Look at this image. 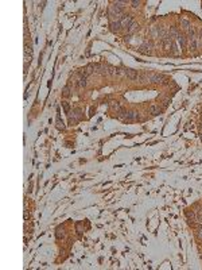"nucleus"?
<instances>
[{
  "mask_svg": "<svg viewBox=\"0 0 202 270\" xmlns=\"http://www.w3.org/2000/svg\"><path fill=\"white\" fill-rule=\"evenodd\" d=\"M120 23H121V27H129L131 23H132V18L131 16H123L120 19Z\"/></svg>",
  "mask_w": 202,
  "mask_h": 270,
  "instance_id": "obj_1",
  "label": "nucleus"
},
{
  "mask_svg": "<svg viewBox=\"0 0 202 270\" xmlns=\"http://www.w3.org/2000/svg\"><path fill=\"white\" fill-rule=\"evenodd\" d=\"M125 76L131 80H136L138 79V73H136V70L133 69H125Z\"/></svg>",
  "mask_w": 202,
  "mask_h": 270,
  "instance_id": "obj_2",
  "label": "nucleus"
},
{
  "mask_svg": "<svg viewBox=\"0 0 202 270\" xmlns=\"http://www.w3.org/2000/svg\"><path fill=\"white\" fill-rule=\"evenodd\" d=\"M186 216H187V219H189V221H190V224H195L194 223V219H195V213H194V211L193 209H187L186 211Z\"/></svg>",
  "mask_w": 202,
  "mask_h": 270,
  "instance_id": "obj_3",
  "label": "nucleus"
},
{
  "mask_svg": "<svg viewBox=\"0 0 202 270\" xmlns=\"http://www.w3.org/2000/svg\"><path fill=\"white\" fill-rule=\"evenodd\" d=\"M109 105H111V110L115 111V112H120L121 111V107H120V104H119L117 101H111Z\"/></svg>",
  "mask_w": 202,
  "mask_h": 270,
  "instance_id": "obj_4",
  "label": "nucleus"
},
{
  "mask_svg": "<svg viewBox=\"0 0 202 270\" xmlns=\"http://www.w3.org/2000/svg\"><path fill=\"white\" fill-rule=\"evenodd\" d=\"M148 79H150V81L151 82H162V80H163V77L162 76H159V74H151L150 77H148Z\"/></svg>",
  "mask_w": 202,
  "mask_h": 270,
  "instance_id": "obj_5",
  "label": "nucleus"
},
{
  "mask_svg": "<svg viewBox=\"0 0 202 270\" xmlns=\"http://www.w3.org/2000/svg\"><path fill=\"white\" fill-rule=\"evenodd\" d=\"M121 27V23L120 20H116V22H111V30L112 31H119Z\"/></svg>",
  "mask_w": 202,
  "mask_h": 270,
  "instance_id": "obj_6",
  "label": "nucleus"
},
{
  "mask_svg": "<svg viewBox=\"0 0 202 270\" xmlns=\"http://www.w3.org/2000/svg\"><path fill=\"white\" fill-rule=\"evenodd\" d=\"M139 118L138 112H127V116H125V120H136Z\"/></svg>",
  "mask_w": 202,
  "mask_h": 270,
  "instance_id": "obj_7",
  "label": "nucleus"
},
{
  "mask_svg": "<svg viewBox=\"0 0 202 270\" xmlns=\"http://www.w3.org/2000/svg\"><path fill=\"white\" fill-rule=\"evenodd\" d=\"M150 113H152V115H159V113H160V108L158 105H151L150 107Z\"/></svg>",
  "mask_w": 202,
  "mask_h": 270,
  "instance_id": "obj_8",
  "label": "nucleus"
},
{
  "mask_svg": "<svg viewBox=\"0 0 202 270\" xmlns=\"http://www.w3.org/2000/svg\"><path fill=\"white\" fill-rule=\"evenodd\" d=\"M81 115H82L81 108H75V110L73 111V118H75L77 120H78V119H81Z\"/></svg>",
  "mask_w": 202,
  "mask_h": 270,
  "instance_id": "obj_9",
  "label": "nucleus"
},
{
  "mask_svg": "<svg viewBox=\"0 0 202 270\" xmlns=\"http://www.w3.org/2000/svg\"><path fill=\"white\" fill-rule=\"evenodd\" d=\"M86 84H88L86 77H85V76H81V79L78 80V85H80L81 88H84V87H86Z\"/></svg>",
  "mask_w": 202,
  "mask_h": 270,
  "instance_id": "obj_10",
  "label": "nucleus"
},
{
  "mask_svg": "<svg viewBox=\"0 0 202 270\" xmlns=\"http://www.w3.org/2000/svg\"><path fill=\"white\" fill-rule=\"evenodd\" d=\"M138 30H139V25H138V23H131L129 33H135V31H138Z\"/></svg>",
  "mask_w": 202,
  "mask_h": 270,
  "instance_id": "obj_11",
  "label": "nucleus"
},
{
  "mask_svg": "<svg viewBox=\"0 0 202 270\" xmlns=\"http://www.w3.org/2000/svg\"><path fill=\"white\" fill-rule=\"evenodd\" d=\"M170 37L171 38H179V37H178V31H176L175 27H171V30H170Z\"/></svg>",
  "mask_w": 202,
  "mask_h": 270,
  "instance_id": "obj_12",
  "label": "nucleus"
},
{
  "mask_svg": "<svg viewBox=\"0 0 202 270\" xmlns=\"http://www.w3.org/2000/svg\"><path fill=\"white\" fill-rule=\"evenodd\" d=\"M62 95L65 96V97L70 96V87H69V85H68V87H65V88L62 89Z\"/></svg>",
  "mask_w": 202,
  "mask_h": 270,
  "instance_id": "obj_13",
  "label": "nucleus"
},
{
  "mask_svg": "<svg viewBox=\"0 0 202 270\" xmlns=\"http://www.w3.org/2000/svg\"><path fill=\"white\" fill-rule=\"evenodd\" d=\"M57 128L58 130H63L65 128V124H63V122H61V119H59V118H57Z\"/></svg>",
  "mask_w": 202,
  "mask_h": 270,
  "instance_id": "obj_14",
  "label": "nucleus"
},
{
  "mask_svg": "<svg viewBox=\"0 0 202 270\" xmlns=\"http://www.w3.org/2000/svg\"><path fill=\"white\" fill-rule=\"evenodd\" d=\"M65 236V232H63V228L61 230V228H58L57 230V238L58 239H61V238H63Z\"/></svg>",
  "mask_w": 202,
  "mask_h": 270,
  "instance_id": "obj_15",
  "label": "nucleus"
},
{
  "mask_svg": "<svg viewBox=\"0 0 202 270\" xmlns=\"http://www.w3.org/2000/svg\"><path fill=\"white\" fill-rule=\"evenodd\" d=\"M116 74H119V76H125V69L116 68Z\"/></svg>",
  "mask_w": 202,
  "mask_h": 270,
  "instance_id": "obj_16",
  "label": "nucleus"
},
{
  "mask_svg": "<svg viewBox=\"0 0 202 270\" xmlns=\"http://www.w3.org/2000/svg\"><path fill=\"white\" fill-rule=\"evenodd\" d=\"M62 105H63V108H65V112H66V113H69V108H70V105H69V103H68V101H63V103H62Z\"/></svg>",
  "mask_w": 202,
  "mask_h": 270,
  "instance_id": "obj_17",
  "label": "nucleus"
},
{
  "mask_svg": "<svg viewBox=\"0 0 202 270\" xmlns=\"http://www.w3.org/2000/svg\"><path fill=\"white\" fill-rule=\"evenodd\" d=\"M182 26H183V28H189V26H190V25H189V22H187V20L183 19V20H182Z\"/></svg>",
  "mask_w": 202,
  "mask_h": 270,
  "instance_id": "obj_18",
  "label": "nucleus"
},
{
  "mask_svg": "<svg viewBox=\"0 0 202 270\" xmlns=\"http://www.w3.org/2000/svg\"><path fill=\"white\" fill-rule=\"evenodd\" d=\"M179 43H181V46H185V45H186V41H185V38L179 37Z\"/></svg>",
  "mask_w": 202,
  "mask_h": 270,
  "instance_id": "obj_19",
  "label": "nucleus"
},
{
  "mask_svg": "<svg viewBox=\"0 0 202 270\" xmlns=\"http://www.w3.org/2000/svg\"><path fill=\"white\" fill-rule=\"evenodd\" d=\"M131 4H132V7H135V8H136V7H139V5L141 4V2H132Z\"/></svg>",
  "mask_w": 202,
  "mask_h": 270,
  "instance_id": "obj_20",
  "label": "nucleus"
},
{
  "mask_svg": "<svg viewBox=\"0 0 202 270\" xmlns=\"http://www.w3.org/2000/svg\"><path fill=\"white\" fill-rule=\"evenodd\" d=\"M197 235H198L199 239H202V228H198L197 230Z\"/></svg>",
  "mask_w": 202,
  "mask_h": 270,
  "instance_id": "obj_21",
  "label": "nucleus"
},
{
  "mask_svg": "<svg viewBox=\"0 0 202 270\" xmlns=\"http://www.w3.org/2000/svg\"><path fill=\"white\" fill-rule=\"evenodd\" d=\"M151 34H152V35H156V34H158L156 28H152V30H151Z\"/></svg>",
  "mask_w": 202,
  "mask_h": 270,
  "instance_id": "obj_22",
  "label": "nucleus"
},
{
  "mask_svg": "<svg viewBox=\"0 0 202 270\" xmlns=\"http://www.w3.org/2000/svg\"><path fill=\"white\" fill-rule=\"evenodd\" d=\"M201 130H202V124H201Z\"/></svg>",
  "mask_w": 202,
  "mask_h": 270,
  "instance_id": "obj_23",
  "label": "nucleus"
},
{
  "mask_svg": "<svg viewBox=\"0 0 202 270\" xmlns=\"http://www.w3.org/2000/svg\"><path fill=\"white\" fill-rule=\"evenodd\" d=\"M201 139H202V135H201Z\"/></svg>",
  "mask_w": 202,
  "mask_h": 270,
  "instance_id": "obj_24",
  "label": "nucleus"
}]
</instances>
